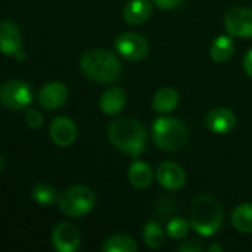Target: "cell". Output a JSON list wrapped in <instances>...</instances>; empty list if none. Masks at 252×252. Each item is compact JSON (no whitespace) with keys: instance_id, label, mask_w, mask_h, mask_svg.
<instances>
[{"instance_id":"cell-21","label":"cell","mask_w":252,"mask_h":252,"mask_svg":"<svg viewBox=\"0 0 252 252\" xmlns=\"http://www.w3.org/2000/svg\"><path fill=\"white\" fill-rule=\"evenodd\" d=\"M105 252H134L137 251V244L133 238L127 235H114L105 241L102 245Z\"/></svg>"},{"instance_id":"cell-5","label":"cell","mask_w":252,"mask_h":252,"mask_svg":"<svg viewBox=\"0 0 252 252\" xmlns=\"http://www.w3.org/2000/svg\"><path fill=\"white\" fill-rule=\"evenodd\" d=\"M96 196L94 192L87 186H72L61 193L58 198V207L59 210L66 216L72 219H80L90 213L94 207Z\"/></svg>"},{"instance_id":"cell-24","label":"cell","mask_w":252,"mask_h":252,"mask_svg":"<svg viewBox=\"0 0 252 252\" xmlns=\"http://www.w3.org/2000/svg\"><path fill=\"white\" fill-rule=\"evenodd\" d=\"M189 227H192L190 221L177 217V219H173V220L168 221L165 230H167V235L170 238H173V239H183L189 233Z\"/></svg>"},{"instance_id":"cell-18","label":"cell","mask_w":252,"mask_h":252,"mask_svg":"<svg viewBox=\"0 0 252 252\" xmlns=\"http://www.w3.org/2000/svg\"><path fill=\"white\" fill-rule=\"evenodd\" d=\"M177 105H179V93L173 87L159 89L152 99V106L159 114L171 112Z\"/></svg>"},{"instance_id":"cell-16","label":"cell","mask_w":252,"mask_h":252,"mask_svg":"<svg viewBox=\"0 0 252 252\" xmlns=\"http://www.w3.org/2000/svg\"><path fill=\"white\" fill-rule=\"evenodd\" d=\"M152 3L149 0H130L124 7V19L130 25H140L149 19Z\"/></svg>"},{"instance_id":"cell-1","label":"cell","mask_w":252,"mask_h":252,"mask_svg":"<svg viewBox=\"0 0 252 252\" xmlns=\"http://www.w3.org/2000/svg\"><path fill=\"white\" fill-rule=\"evenodd\" d=\"M109 142L121 152L139 157L145 151L146 130L143 124L131 117H123L109 124Z\"/></svg>"},{"instance_id":"cell-17","label":"cell","mask_w":252,"mask_h":252,"mask_svg":"<svg viewBox=\"0 0 252 252\" xmlns=\"http://www.w3.org/2000/svg\"><path fill=\"white\" fill-rule=\"evenodd\" d=\"M128 180L134 188L145 189V188L151 186V183L154 180V171L146 162L134 161L128 167Z\"/></svg>"},{"instance_id":"cell-15","label":"cell","mask_w":252,"mask_h":252,"mask_svg":"<svg viewBox=\"0 0 252 252\" xmlns=\"http://www.w3.org/2000/svg\"><path fill=\"white\" fill-rule=\"evenodd\" d=\"M126 102H127V97H126L124 90L120 87H111L106 92H103V94L100 96L99 106L103 114L115 115L124 109Z\"/></svg>"},{"instance_id":"cell-22","label":"cell","mask_w":252,"mask_h":252,"mask_svg":"<svg viewBox=\"0 0 252 252\" xmlns=\"http://www.w3.org/2000/svg\"><path fill=\"white\" fill-rule=\"evenodd\" d=\"M31 198L41 207L52 205L55 201H58V195L55 188L47 182H38L31 189Z\"/></svg>"},{"instance_id":"cell-28","label":"cell","mask_w":252,"mask_h":252,"mask_svg":"<svg viewBox=\"0 0 252 252\" xmlns=\"http://www.w3.org/2000/svg\"><path fill=\"white\" fill-rule=\"evenodd\" d=\"M244 69H245V72L252 78V49L245 55V58H244Z\"/></svg>"},{"instance_id":"cell-30","label":"cell","mask_w":252,"mask_h":252,"mask_svg":"<svg viewBox=\"0 0 252 252\" xmlns=\"http://www.w3.org/2000/svg\"><path fill=\"white\" fill-rule=\"evenodd\" d=\"M15 58H16L18 61H24V59H25V53H24L22 50H18V52L15 53Z\"/></svg>"},{"instance_id":"cell-2","label":"cell","mask_w":252,"mask_h":252,"mask_svg":"<svg viewBox=\"0 0 252 252\" xmlns=\"http://www.w3.org/2000/svg\"><path fill=\"white\" fill-rule=\"evenodd\" d=\"M81 72L96 83H112L121 75V63L118 58L105 49L87 50L80 59Z\"/></svg>"},{"instance_id":"cell-14","label":"cell","mask_w":252,"mask_h":252,"mask_svg":"<svg viewBox=\"0 0 252 252\" xmlns=\"http://www.w3.org/2000/svg\"><path fill=\"white\" fill-rule=\"evenodd\" d=\"M22 46V35L16 24L12 21H3L0 24V47L3 55L15 56Z\"/></svg>"},{"instance_id":"cell-6","label":"cell","mask_w":252,"mask_h":252,"mask_svg":"<svg viewBox=\"0 0 252 252\" xmlns=\"http://www.w3.org/2000/svg\"><path fill=\"white\" fill-rule=\"evenodd\" d=\"M0 102L10 111H24L32 102V90L22 80H9L0 89Z\"/></svg>"},{"instance_id":"cell-26","label":"cell","mask_w":252,"mask_h":252,"mask_svg":"<svg viewBox=\"0 0 252 252\" xmlns=\"http://www.w3.org/2000/svg\"><path fill=\"white\" fill-rule=\"evenodd\" d=\"M177 250L180 252H199L202 251V245L195 239H189V241H183L177 247Z\"/></svg>"},{"instance_id":"cell-7","label":"cell","mask_w":252,"mask_h":252,"mask_svg":"<svg viewBox=\"0 0 252 252\" xmlns=\"http://www.w3.org/2000/svg\"><path fill=\"white\" fill-rule=\"evenodd\" d=\"M115 50L120 56H123L127 61L139 62L146 58L149 52L148 41L145 37L136 32H123L115 40Z\"/></svg>"},{"instance_id":"cell-13","label":"cell","mask_w":252,"mask_h":252,"mask_svg":"<svg viewBox=\"0 0 252 252\" xmlns=\"http://www.w3.org/2000/svg\"><path fill=\"white\" fill-rule=\"evenodd\" d=\"M236 126V115L229 108H216L205 117V127L216 134H227Z\"/></svg>"},{"instance_id":"cell-23","label":"cell","mask_w":252,"mask_h":252,"mask_svg":"<svg viewBox=\"0 0 252 252\" xmlns=\"http://www.w3.org/2000/svg\"><path fill=\"white\" fill-rule=\"evenodd\" d=\"M143 241H145L146 247L151 250L161 248L165 241L164 229L157 221H149L143 229Z\"/></svg>"},{"instance_id":"cell-3","label":"cell","mask_w":252,"mask_h":252,"mask_svg":"<svg viewBox=\"0 0 252 252\" xmlns=\"http://www.w3.org/2000/svg\"><path fill=\"white\" fill-rule=\"evenodd\" d=\"M223 208L211 195H199L190 207V226L201 236H213L223 226Z\"/></svg>"},{"instance_id":"cell-11","label":"cell","mask_w":252,"mask_h":252,"mask_svg":"<svg viewBox=\"0 0 252 252\" xmlns=\"http://www.w3.org/2000/svg\"><path fill=\"white\" fill-rule=\"evenodd\" d=\"M50 139L55 145L61 148L71 146L77 139V127L71 118L66 117H58L50 124Z\"/></svg>"},{"instance_id":"cell-4","label":"cell","mask_w":252,"mask_h":252,"mask_svg":"<svg viewBox=\"0 0 252 252\" xmlns=\"http://www.w3.org/2000/svg\"><path fill=\"white\" fill-rule=\"evenodd\" d=\"M152 137L159 149L167 152H176L188 145L189 130L182 120L173 117H162L155 120L152 126Z\"/></svg>"},{"instance_id":"cell-25","label":"cell","mask_w":252,"mask_h":252,"mask_svg":"<svg viewBox=\"0 0 252 252\" xmlns=\"http://www.w3.org/2000/svg\"><path fill=\"white\" fill-rule=\"evenodd\" d=\"M25 123L30 128L37 130L43 126V115L37 109H28L25 112Z\"/></svg>"},{"instance_id":"cell-9","label":"cell","mask_w":252,"mask_h":252,"mask_svg":"<svg viewBox=\"0 0 252 252\" xmlns=\"http://www.w3.org/2000/svg\"><path fill=\"white\" fill-rule=\"evenodd\" d=\"M224 27L230 35L252 37V10L248 7H233L224 16Z\"/></svg>"},{"instance_id":"cell-12","label":"cell","mask_w":252,"mask_h":252,"mask_svg":"<svg viewBox=\"0 0 252 252\" xmlns=\"http://www.w3.org/2000/svg\"><path fill=\"white\" fill-rule=\"evenodd\" d=\"M68 99V89L63 83L52 81L41 87L38 93V102L44 109L53 111L61 108Z\"/></svg>"},{"instance_id":"cell-10","label":"cell","mask_w":252,"mask_h":252,"mask_svg":"<svg viewBox=\"0 0 252 252\" xmlns=\"http://www.w3.org/2000/svg\"><path fill=\"white\" fill-rule=\"evenodd\" d=\"M157 179L162 188H165L168 190H177L185 186L186 173L177 162L165 161L158 167Z\"/></svg>"},{"instance_id":"cell-27","label":"cell","mask_w":252,"mask_h":252,"mask_svg":"<svg viewBox=\"0 0 252 252\" xmlns=\"http://www.w3.org/2000/svg\"><path fill=\"white\" fill-rule=\"evenodd\" d=\"M154 3H155L159 9L170 10V9L179 7V6L183 3V0H154Z\"/></svg>"},{"instance_id":"cell-20","label":"cell","mask_w":252,"mask_h":252,"mask_svg":"<svg viewBox=\"0 0 252 252\" xmlns=\"http://www.w3.org/2000/svg\"><path fill=\"white\" fill-rule=\"evenodd\" d=\"M232 224L242 233H252V204H241L233 210Z\"/></svg>"},{"instance_id":"cell-29","label":"cell","mask_w":252,"mask_h":252,"mask_svg":"<svg viewBox=\"0 0 252 252\" xmlns=\"http://www.w3.org/2000/svg\"><path fill=\"white\" fill-rule=\"evenodd\" d=\"M208 251L210 252H213V251L221 252L223 251V247H221V245H217V244H211V245L208 247Z\"/></svg>"},{"instance_id":"cell-19","label":"cell","mask_w":252,"mask_h":252,"mask_svg":"<svg viewBox=\"0 0 252 252\" xmlns=\"http://www.w3.org/2000/svg\"><path fill=\"white\" fill-rule=\"evenodd\" d=\"M233 52H235V41L230 35H219L210 49V55L213 61L219 63L229 61L233 56Z\"/></svg>"},{"instance_id":"cell-8","label":"cell","mask_w":252,"mask_h":252,"mask_svg":"<svg viewBox=\"0 0 252 252\" xmlns=\"http://www.w3.org/2000/svg\"><path fill=\"white\" fill-rule=\"evenodd\" d=\"M52 244L59 252H75L81 245V232L72 223H59L53 229Z\"/></svg>"}]
</instances>
